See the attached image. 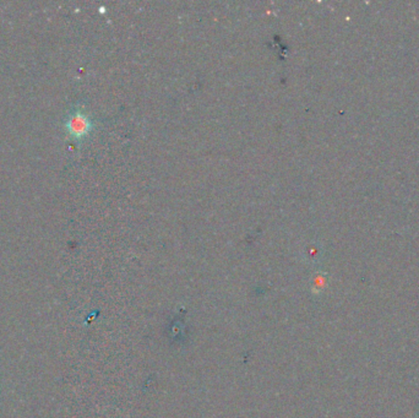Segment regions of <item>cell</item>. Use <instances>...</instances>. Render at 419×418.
I'll list each match as a JSON object with an SVG mask.
<instances>
[{
    "label": "cell",
    "mask_w": 419,
    "mask_h": 418,
    "mask_svg": "<svg viewBox=\"0 0 419 418\" xmlns=\"http://www.w3.org/2000/svg\"><path fill=\"white\" fill-rule=\"evenodd\" d=\"M91 129V122L89 117L80 111H75L70 114L66 122V130L73 138H83L89 133Z\"/></svg>",
    "instance_id": "6da1fadb"
}]
</instances>
